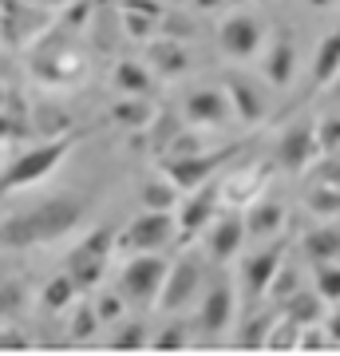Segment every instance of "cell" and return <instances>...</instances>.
Returning <instances> with one entry per match:
<instances>
[{
  "label": "cell",
  "instance_id": "7",
  "mask_svg": "<svg viewBox=\"0 0 340 356\" xmlns=\"http://www.w3.org/2000/svg\"><path fill=\"white\" fill-rule=\"evenodd\" d=\"M234 154H238V147H218V151H206V147H202V151L178 154V159H175V154H163V163H159V166H163V175L175 182L178 191L186 194V191H198L202 182L214 175L226 159H234Z\"/></svg>",
  "mask_w": 340,
  "mask_h": 356
},
{
  "label": "cell",
  "instance_id": "26",
  "mask_svg": "<svg viewBox=\"0 0 340 356\" xmlns=\"http://www.w3.org/2000/svg\"><path fill=\"white\" fill-rule=\"evenodd\" d=\"M305 206L316 218H337L340 214V186H332V182H309L305 186Z\"/></svg>",
  "mask_w": 340,
  "mask_h": 356
},
{
  "label": "cell",
  "instance_id": "32",
  "mask_svg": "<svg viewBox=\"0 0 340 356\" xmlns=\"http://www.w3.org/2000/svg\"><path fill=\"white\" fill-rule=\"evenodd\" d=\"M147 344H151V348H159V353H170V348H186V344H190V325H186V321H166L163 332H154Z\"/></svg>",
  "mask_w": 340,
  "mask_h": 356
},
{
  "label": "cell",
  "instance_id": "29",
  "mask_svg": "<svg viewBox=\"0 0 340 356\" xmlns=\"http://www.w3.org/2000/svg\"><path fill=\"white\" fill-rule=\"evenodd\" d=\"M273 317H277V309L273 313H250L245 325L238 329V337H234V344L238 348H265V337L273 329Z\"/></svg>",
  "mask_w": 340,
  "mask_h": 356
},
{
  "label": "cell",
  "instance_id": "36",
  "mask_svg": "<svg viewBox=\"0 0 340 356\" xmlns=\"http://www.w3.org/2000/svg\"><path fill=\"white\" fill-rule=\"evenodd\" d=\"M305 178L309 182H332V186H340V151H328L325 159L316 154L313 166L305 170Z\"/></svg>",
  "mask_w": 340,
  "mask_h": 356
},
{
  "label": "cell",
  "instance_id": "11",
  "mask_svg": "<svg viewBox=\"0 0 340 356\" xmlns=\"http://www.w3.org/2000/svg\"><path fill=\"white\" fill-rule=\"evenodd\" d=\"M202 238H206V254L222 266V261H229V257L245 245V238H250V234H245V218L226 206V214H214V222L202 229Z\"/></svg>",
  "mask_w": 340,
  "mask_h": 356
},
{
  "label": "cell",
  "instance_id": "15",
  "mask_svg": "<svg viewBox=\"0 0 340 356\" xmlns=\"http://www.w3.org/2000/svg\"><path fill=\"white\" fill-rule=\"evenodd\" d=\"M222 91H226L229 107H234V115H238L245 127H253V123H261L265 119V95H261V88H257L250 76L229 72V76L222 79Z\"/></svg>",
  "mask_w": 340,
  "mask_h": 356
},
{
  "label": "cell",
  "instance_id": "3",
  "mask_svg": "<svg viewBox=\"0 0 340 356\" xmlns=\"http://www.w3.org/2000/svg\"><path fill=\"white\" fill-rule=\"evenodd\" d=\"M111 257H115V226H95L83 234V242L72 245V254L63 257V269L72 273L79 293H88L107 277Z\"/></svg>",
  "mask_w": 340,
  "mask_h": 356
},
{
  "label": "cell",
  "instance_id": "28",
  "mask_svg": "<svg viewBox=\"0 0 340 356\" xmlns=\"http://www.w3.org/2000/svg\"><path fill=\"white\" fill-rule=\"evenodd\" d=\"M111 119L115 123H123L127 131H139L151 123V103L143 99V95H127V99H119L111 107Z\"/></svg>",
  "mask_w": 340,
  "mask_h": 356
},
{
  "label": "cell",
  "instance_id": "2",
  "mask_svg": "<svg viewBox=\"0 0 340 356\" xmlns=\"http://www.w3.org/2000/svg\"><path fill=\"white\" fill-rule=\"evenodd\" d=\"M76 143H79L76 131H60V135H51V139L20 151L16 159H8V163L0 166V202H4L8 194L32 191V186H40L48 175H56L63 166V159L76 151Z\"/></svg>",
  "mask_w": 340,
  "mask_h": 356
},
{
  "label": "cell",
  "instance_id": "5",
  "mask_svg": "<svg viewBox=\"0 0 340 356\" xmlns=\"http://www.w3.org/2000/svg\"><path fill=\"white\" fill-rule=\"evenodd\" d=\"M166 266H170V261L159 257V254H135V257H131V261L123 266V273H119V293L127 297V305L151 309L154 301H159Z\"/></svg>",
  "mask_w": 340,
  "mask_h": 356
},
{
  "label": "cell",
  "instance_id": "13",
  "mask_svg": "<svg viewBox=\"0 0 340 356\" xmlns=\"http://www.w3.org/2000/svg\"><path fill=\"white\" fill-rule=\"evenodd\" d=\"M229 115H234V107L222 88H194L182 99V119L190 127H222Z\"/></svg>",
  "mask_w": 340,
  "mask_h": 356
},
{
  "label": "cell",
  "instance_id": "33",
  "mask_svg": "<svg viewBox=\"0 0 340 356\" xmlns=\"http://www.w3.org/2000/svg\"><path fill=\"white\" fill-rule=\"evenodd\" d=\"M297 337H301V325L297 321H289V317H273V329H269V337H265V348H297Z\"/></svg>",
  "mask_w": 340,
  "mask_h": 356
},
{
  "label": "cell",
  "instance_id": "8",
  "mask_svg": "<svg viewBox=\"0 0 340 356\" xmlns=\"http://www.w3.org/2000/svg\"><path fill=\"white\" fill-rule=\"evenodd\" d=\"M321 154V143H316V123L313 119H297L281 131L277 139V166L289 170V175H305L313 159Z\"/></svg>",
  "mask_w": 340,
  "mask_h": 356
},
{
  "label": "cell",
  "instance_id": "10",
  "mask_svg": "<svg viewBox=\"0 0 340 356\" xmlns=\"http://www.w3.org/2000/svg\"><path fill=\"white\" fill-rule=\"evenodd\" d=\"M285 250H289V238H277L273 245H265V250H257L253 257L241 261V281H245V301H250V305H257L265 297L273 273H277L281 261H285Z\"/></svg>",
  "mask_w": 340,
  "mask_h": 356
},
{
  "label": "cell",
  "instance_id": "25",
  "mask_svg": "<svg viewBox=\"0 0 340 356\" xmlns=\"http://www.w3.org/2000/svg\"><path fill=\"white\" fill-rule=\"evenodd\" d=\"M178 198H182V191H178V186H175V182H170L166 175L147 178V182H143V191H139L143 210H175Z\"/></svg>",
  "mask_w": 340,
  "mask_h": 356
},
{
  "label": "cell",
  "instance_id": "44",
  "mask_svg": "<svg viewBox=\"0 0 340 356\" xmlns=\"http://www.w3.org/2000/svg\"><path fill=\"white\" fill-rule=\"evenodd\" d=\"M222 4H226V0H194V8H198V13H218Z\"/></svg>",
  "mask_w": 340,
  "mask_h": 356
},
{
  "label": "cell",
  "instance_id": "48",
  "mask_svg": "<svg viewBox=\"0 0 340 356\" xmlns=\"http://www.w3.org/2000/svg\"><path fill=\"white\" fill-rule=\"evenodd\" d=\"M0 107H4V95H0Z\"/></svg>",
  "mask_w": 340,
  "mask_h": 356
},
{
  "label": "cell",
  "instance_id": "27",
  "mask_svg": "<svg viewBox=\"0 0 340 356\" xmlns=\"http://www.w3.org/2000/svg\"><path fill=\"white\" fill-rule=\"evenodd\" d=\"M99 313H95V305H88V301H83V305H72V321H67V341L72 344H91L95 341V332H99Z\"/></svg>",
  "mask_w": 340,
  "mask_h": 356
},
{
  "label": "cell",
  "instance_id": "45",
  "mask_svg": "<svg viewBox=\"0 0 340 356\" xmlns=\"http://www.w3.org/2000/svg\"><path fill=\"white\" fill-rule=\"evenodd\" d=\"M332 99H340V72L332 76Z\"/></svg>",
  "mask_w": 340,
  "mask_h": 356
},
{
  "label": "cell",
  "instance_id": "9",
  "mask_svg": "<svg viewBox=\"0 0 340 356\" xmlns=\"http://www.w3.org/2000/svg\"><path fill=\"white\" fill-rule=\"evenodd\" d=\"M222 210V186H206L198 194H186V198H178V242L190 245L198 238L202 229L214 222V214Z\"/></svg>",
  "mask_w": 340,
  "mask_h": 356
},
{
  "label": "cell",
  "instance_id": "14",
  "mask_svg": "<svg viewBox=\"0 0 340 356\" xmlns=\"http://www.w3.org/2000/svg\"><path fill=\"white\" fill-rule=\"evenodd\" d=\"M218 48L226 51L229 60H250L253 51L261 48V24L253 16H226L218 28Z\"/></svg>",
  "mask_w": 340,
  "mask_h": 356
},
{
  "label": "cell",
  "instance_id": "22",
  "mask_svg": "<svg viewBox=\"0 0 340 356\" xmlns=\"http://www.w3.org/2000/svg\"><path fill=\"white\" fill-rule=\"evenodd\" d=\"M305 257H309V266H316V261H332V257H340V226H316L305 234L301 242Z\"/></svg>",
  "mask_w": 340,
  "mask_h": 356
},
{
  "label": "cell",
  "instance_id": "38",
  "mask_svg": "<svg viewBox=\"0 0 340 356\" xmlns=\"http://www.w3.org/2000/svg\"><path fill=\"white\" fill-rule=\"evenodd\" d=\"M175 135H178V119H175V115H159V119H154V127H151V147L163 154Z\"/></svg>",
  "mask_w": 340,
  "mask_h": 356
},
{
  "label": "cell",
  "instance_id": "47",
  "mask_svg": "<svg viewBox=\"0 0 340 356\" xmlns=\"http://www.w3.org/2000/svg\"><path fill=\"white\" fill-rule=\"evenodd\" d=\"M48 4H63V0H48Z\"/></svg>",
  "mask_w": 340,
  "mask_h": 356
},
{
  "label": "cell",
  "instance_id": "20",
  "mask_svg": "<svg viewBox=\"0 0 340 356\" xmlns=\"http://www.w3.org/2000/svg\"><path fill=\"white\" fill-rule=\"evenodd\" d=\"M325 305H328V301L321 297V293L305 289V285H301V289L293 293L277 313H281V317H289V321H297V325H313V321H325Z\"/></svg>",
  "mask_w": 340,
  "mask_h": 356
},
{
  "label": "cell",
  "instance_id": "34",
  "mask_svg": "<svg viewBox=\"0 0 340 356\" xmlns=\"http://www.w3.org/2000/svg\"><path fill=\"white\" fill-rule=\"evenodd\" d=\"M151 332H147V321H123V329L111 332V348H147Z\"/></svg>",
  "mask_w": 340,
  "mask_h": 356
},
{
  "label": "cell",
  "instance_id": "23",
  "mask_svg": "<svg viewBox=\"0 0 340 356\" xmlns=\"http://www.w3.org/2000/svg\"><path fill=\"white\" fill-rule=\"evenodd\" d=\"M111 88L119 91V95H147V91H151V67L139 64V60H123V64H115Z\"/></svg>",
  "mask_w": 340,
  "mask_h": 356
},
{
  "label": "cell",
  "instance_id": "18",
  "mask_svg": "<svg viewBox=\"0 0 340 356\" xmlns=\"http://www.w3.org/2000/svg\"><path fill=\"white\" fill-rule=\"evenodd\" d=\"M281 226H285V206L277 198H253L245 210V234L269 238V234H281Z\"/></svg>",
  "mask_w": 340,
  "mask_h": 356
},
{
  "label": "cell",
  "instance_id": "4",
  "mask_svg": "<svg viewBox=\"0 0 340 356\" xmlns=\"http://www.w3.org/2000/svg\"><path fill=\"white\" fill-rule=\"evenodd\" d=\"M178 238L175 210H143L115 234V250L123 254H163Z\"/></svg>",
  "mask_w": 340,
  "mask_h": 356
},
{
  "label": "cell",
  "instance_id": "19",
  "mask_svg": "<svg viewBox=\"0 0 340 356\" xmlns=\"http://www.w3.org/2000/svg\"><path fill=\"white\" fill-rule=\"evenodd\" d=\"M147 64H151L159 76L175 79V76H182V72L190 67V56L178 48L175 36H163V40H151V44H147Z\"/></svg>",
  "mask_w": 340,
  "mask_h": 356
},
{
  "label": "cell",
  "instance_id": "35",
  "mask_svg": "<svg viewBox=\"0 0 340 356\" xmlns=\"http://www.w3.org/2000/svg\"><path fill=\"white\" fill-rule=\"evenodd\" d=\"M119 16H123V28L131 40H151L154 28H159V16H147L139 8H119Z\"/></svg>",
  "mask_w": 340,
  "mask_h": 356
},
{
  "label": "cell",
  "instance_id": "31",
  "mask_svg": "<svg viewBox=\"0 0 340 356\" xmlns=\"http://www.w3.org/2000/svg\"><path fill=\"white\" fill-rule=\"evenodd\" d=\"M313 289L321 293L325 301L337 305V301H340V266H337V261H316V266H313Z\"/></svg>",
  "mask_w": 340,
  "mask_h": 356
},
{
  "label": "cell",
  "instance_id": "30",
  "mask_svg": "<svg viewBox=\"0 0 340 356\" xmlns=\"http://www.w3.org/2000/svg\"><path fill=\"white\" fill-rule=\"evenodd\" d=\"M297 289H301V273H297L293 266H285V261H281V269L273 273L269 289H265V297H269V305H273V309H281Z\"/></svg>",
  "mask_w": 340,
  "mask_h": 356
},
{
  "label": "cell",
  "instance_id": "21",
  "mask_svg": "<svg viewBox=\"0 0 340 356\" xmlns=\"http://www.w3.org/2000/svg\"><path fill=\"white\" fill-rule=\"evenodd\" d=\"M337 72H340V28L321 40V48H316V56H313V91L328 88Z\"/></svg>",
  "mask_w": 340,
  "mask_h": 356
},
{
  "label": "cell",
  "instance_id": "40",
  "mask_svg": "<svg viewBox=\"0 0 340 356\" xmlns=\"http://www.w3.org/2000/svg\"><path fill=\"white\" fill-rule=\"evenodd\" d=\"M297 348H328L325 321H313V325H301V337H297Z\"/></svg>",
  "mask_w": 340,
  "mask_h": 356
},
{
  "label": "cell",
  "instance_id": "6",
  "mask_svg": "<svg viewBox=\"0 0 340 356\" xmlns=\"http://www.w3.org/2000/svg\"><path fill=\"white\" fill-rule=\"evenodd\" d=\"M202 277H206L202 257L178 254V261H170V266H166V277H163V289H159L154 309H163V313H182V309L194 301V293L202 289Z\"/></svg>",
  "mask_w": 340,
  "mask_h": 356
},
{
  "label": "cell",
  "instance_id": "41",
  "mask_svg": "<svg viewBox=\"0 0 340 356\" xmlns=\"http://www.w3.org/2000/svg\"><path fill=\"white\" fill-rule=\"evenodd\" d=\"M20 135H24V123H20L13 111L0 107V143H13V139H20Z\"/></svg>",
  "mask_w": 340,
  "mask_h": 356
},
{
  "label": "cell",
  "instance_id": "46",
  "mask_svg": "<svg viewBox=\"0 0 340 356\" xmlns=\"http://www.w3.org/2000/svg\"><path fill=\"white\" fill-rule=\"evenodd\" d=\"M313 8H328V4H337V0H309Z\"/></svg>",
  "mask_w": 340,
  "mask_h": 356
},
{
  "label": "cell",
  "instance_id": "12",
  "mask_svg": "<svg viewBox=\"0 0 340 356\" xmlns=\"http://www.w3.org/2000/svg\"><path fill=\"white\" fill-rule=\"evenodd\" d=\"M234 309H238V293H234L229 277H218L214 285L206 289V297H202V313H198L202 332H206L210 341H218V337L229 329V321H234Z\"/></svg>",
  "mask_w": 340,
  "mask_h": 356
},
{
  "label": "cell",
  "instance_id": "42",
  "mask_svg": "<svg viewBox=\"0 0 340 356\" xmlns=\"http://www.w3.org/2000/svg\"><path fill=\"white\" fill-rule=\"evenodd\" d=\"M8 289H13V285H0V325H4V321L13 317V309L20 305V301H16V297H13Z\"/></svg>",
  "mask_w": 340,
  "mask_h": 356
},
{
  "label": "cell",
  "instance_id": "16",
  "mask_svg": "<svg viewBox=\"0 0 340 356\" xmlns=\"http://www.w3.org/2000/svg\"><path fill=\"white\" fill-rule=\"evenodd\" d=\"M293 72H297V40H293L289 28H281L269 44V51H265V79L273 88H289Z\"/></svg>",
  "mask_w": 340,
  "mask_h": 356
},
{
  "label": "cell",
  "instance_id": "1",
  "mask_svg": "<svg viewBox=\"0 0 340 356\" xmlns=\"http://www.w3.org/2000/svg\"><path fill=\"white\" fill-rule=\"evenodd\" d=\"M88 198H79L76 191H60L40 202H28L0 218V250H36V245L60 242L88 222Z\"/></svg>",
  "mask_w": 340,
  "mask_h": 356
},
{
  "label": "cell",
  "instance_id": "43",
  "mask_svg": "<svg viewBox=\"0 0 340 356\" xmlns=\"http://www.w3.org/2000/svg\"><path fill=\"white\" fill-rule=\"evenodd\" d=\"M325 332H328V344H340V309L332 317H325Z\"/></svg>",
  "mask_w": 340,
  "mask_h": 356
},
{
  "label": "cell",
  "instance_id": "17",
  "mask_svg": "<svg viewBox=\"0 0 340 356\" xmlns=\"http://www.w3.org/2000/svg\"><path fill=\"white\" fill-rule=\"evenodd\" d=\"M265 178H269V166H241L234 178L222 182V206H229V210L250 206L257 194H265Z\"/></svg>",
  "mask_w": 340,
  "mask_h": 356
},
{
  "label": "cell",
  "instance_id": "24",
  "mask_svg": "<svg viewBox=\"0 0 340 356\" xmlns=\"http://www.w3.org/2000/svg\"><path fill=\"white\" fill-rule=\"evenodd\" d=\"M79 301V285L72 281V273L63 269V273H56V277L40 289V305L51 309V313H63V309H72Z\"/></svg>",
  "mask_w": 340,
  "mask_h": 356
},
{
  "label": "cell",
  "instance_id": "39",
  "mask_svg": "<svg viewBox=\"0 0 340 356\" xmlns=\"http://www.w3.org/2000/svg\"><path fill=\"white\" fill-rule=\"evenodd\" d=\"M316 143H321V154L340 151V115H328L316 123Z\"/></svg>",
  "mask_w": 340,
  "mask_h": 356
},
{
  "label": "cell",
  "instance_id": "37",
  "mask_svg": "<svg viewBox=\"0 0 340 356\" xmlns=\"http://www.w3.org/2000/svg\"><path fill=\"white\" fill-rule=\"evenodd\" d=\"M91 305H95V313H99L103 325H119V321H123V309H127V297L115 293V289H103Z\"/></svg>",
  "mask_w": 340,
  "mask_h": 356
}]
</instances>
